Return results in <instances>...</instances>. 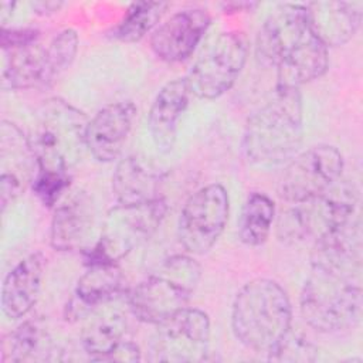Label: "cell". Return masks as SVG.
Returning <instances> with one entry per match:
<instances>
[{"label":"cell","mask_w":363,"mask_h":363,"mask_svg":"<svg viewBox=\"0 0 363 363\" xmlns=\"http://www.w3.org/2000/svg\"><path fill=\"white\" fill-rule=\"evenodd\" d=\"M96 210L92 197L77 190L55 206L51 220L50 241L58 251H75L84 248L94 233Z\"/></svg>","instance_id":"17"},{"label":"cell","mask_w":363,"mask_h":363,"mask_svg":"<svg viewBox=\"0 0 363 363\" xmlns=\"http://www.w3.org/2000/svg\"><path fill=\"white\" fill-rule=\"evenodd\" d=\"M275 217V204L265 193H251L242 207L238 221L240 240L250 245L258 247L269 237Z\"/></svg>","instance_id":"25"},{"label":"cell","mask_w":363,"mask_h":363,"mask_svg":"<svg viewBox=\"0 0 363 363\" xmlns=\"http://www.w3.org/2000/svg\"><path fill=\"white\" fill-rule=\"evenodd\" d=\"M1 48L4 88L28 89L51 84L47 45L40 41L37 30L1 28Z\"/></svg>","instance_id":"13"},{"label":"cell","mask_w":363,"mask_h":363,"mask_svg":"<svg viewBox=\"0 0 363 363\" xmlns=\"http://www.w3.org/2000/svg\"><path fill=\"white\" fill-rule=\"evenodd\" d=\"M357 203L354 184L339 179L320 196L296 203L282 213L278 220V237L284 242H299L306 238L315 242L359 218Z\"/></svg>","instance_id":"7"},{"label":"cell","mask_w":363,"mask_h":363,"mask_svg":"<svg viewBox=\"0 0 363 363\" xmlns=\"http://www.w3.org/2000/svg\"><path fill=\"white\" fill-rule=\"evenodd\" d=\"M257 57L275 68L278 85L298 88L322 77L329 65L328 47L309 26L305 4H281L257 34Z\"/></svg>","instance_id":"1"},{"label":"cell","mask_w":363,"mask_h":363,"mask_svg":"<svg viewBox=\"0 0 363 363\" xmlns=\"http://www.w3.org/2000/svg\"><path fill=\"white\" fill-rule=\"evenodd\" d=\"M44 275L41 254L23 258L4 278L1 286V309L9 319L26 316L38 299Z\"/></svg>","instance_id":"21"},{"label":"cell","mask_w":363,"mask_h":363,"mask_svg":"<svg viewBox=\"0 0 363 363\" xmlns=\"http://www.w3.org/2000/svg\"><path fill=\"white\" fill-rule=\"evenodd\" d=\"M121 286L122 272L116 262H88V269L79 277L74 296L67 306L68 316L78 319L95 306L109 302L121 291Z\"/></svg>","instance_id":"22"},{"label":"cell","mask_w":363,"mask_h":363,"mask_svg":"<svg viewBox=\"0 0 363 363\" xmlns=\"http://www.w3.org/2000/svg\"><path fill=\"white\" fill-rule=\"evenodd\" d=\"M163 173L139 156L122 159L112 174V190L121 204H140L163 199Z\"/></svg>","instance_id":"19"},{"label":"cell","mask_w":363,"mask_h":363,"mask_svg":"<svg viewBox=\"0 0 363 363\" xmlns=\"http://www.w3.org/2000/svg\"><path fill=\"white\" fill-rule=\"evenodd\" d=\"M311 28L326 47H339L350 41L362 21L359 3L313 1L305 4Z\"/></svg>","instance_id":"20"},{"label":"cell","mask_w":363,"mask_h":363,"mask_svg":"<svg viewBox=\"0 0 363 363\" xmlns=\"http://www.w3.org/2000/svg\"><path fill=\"white\" fill-rule=\"evenodd\" d=\"M169 4L163 1H135L132 3L113 30V35L125 43H135L150 33L162 20Z\"/></svg>","instance_id":"26"},{"label":"cell","mask_w":363,"mask_h":363,"mask_svg":"<svg viewBox=\"0 0 363 363\" xmlns=\"http://www.w3.org/2000/svg\"><path fill=\"white\" fill-rule=\"evenodd\" d=\"M30 6L35 10V13L38 14H50L54 11H58L60 7L62 6V3H57V1H34L30 3Z\"/></svg>","instance_id":"31"},{"label":"cell","mask_w":363,"mask_h":363,"mask_svg":"<svg viewBox=\"0 0 363 363\" xmlns=\"http://www.w3.org/2000/svg\"><path fill=\"white\" fill-rule=\"evenodd\" d=\"M136 106L130 101H121L104 106L88 121L85 145L99 162L116 160L132 130Z\"/></svg>","instance_id":"16"},{"label":"cell","mask_w":363,"mask_h":363,"mask_svg":"<svg viewBox=\"0 0 363 363\" xmlns=\"http://www.w3.org/2000/svg\"><path fill=\"white\" fill-rule=\"evenodd\" d=\"M140 359L139 347L132 342H122L108 357V362H136Z\"/></svg>","instance_id":"30"},{"label":"cell","mask_w":363,"mask_h":363,"mask_svg":"<svg viewBox=\"0 0 363 363\" xmlns=\"http://www.w3.org/2000/svg\"><path fill=\"white\" fill-rule=\"evenodd\" d=\"M166 210L164 199L140 204L118 203L108 211L101 237L88 252V261L118 262L155 234Z\"/></svg>","instance_id":"8"},{"label":"cell","mask_w":363,"mask_h":363,"mask_svg":"<svg viewBox=\"0 0 363 363\" xmlns=\"http://www.w3.org/2000/svg\"><path fill=\"white\" fill-rule=\"evenodd\" d=\"M303 138V109L298 88L277 86L274 95L247 121L242 149L259 166L288 163Z\"/></svg>","instance_id":"3"},{"label":"cell","mask_w":363,"mask_h":363,"mask_svg":"<svg viewBox=\"0 0 363 363\" xmlns=\"http://www.w3.org/2000/svg\"><path fill=\"white\" fill-rule=\"evenodd\" d=\"M248 55L242 31H224L210 40L184 77L190 95L216 99L227 92L241 74Z\"/></svg>","instance_id":"9"},{"label":"cell","mask_w":363,"mask_h":363,"mask_svg":"<svg viewBox=\"0 0 363 363\" xmlns=\"http://www.w3.org/2000/svg\"><path fill=\"white\" fill-rule=\"evenodd\" d=\"M360 264L312 255L311 271L301 291V313L325 333L356 326L362 313Z\"/></svg>","instance_id":"2"},{"label":"cell","mask_w":363,"mask_h":363,"mask_svg":"<svg viewBox=\"0 0 363 363\" xmlns=\"http://www.w3.org/2000/svg\"><path fill=\"white\" fill-rule=\"evenodd\" d=\"M0 203L1 210L14 201L37 173V160L26 136L17 125L3 122L0 130Z\"/></svg>","instance_id":"14"},{"label":"cell","mask_w":363,"mask_h":363,"mask_svg":"<svg viewBox=\"0 0 363 363\" xmlns=\"http://www.w3.org/2000/svg\"><path fill=\"white\" fill-rule=\"evenodd\" d=\"M291 301L277 281L251 279L234 298L231 309L234 336L252 352L269 353L291 330Z\"/></svg>","instance_id":"4"},{"label":"cell","mask_w":363,"mask_h":363,"mask_svg":"<svg viewBox=\"0 0 363 363\" xmlns=\"http://www.w3.org/2000/svg\"><path fill=\"white\" fill-rule=\"evenodd\" d=\"M68 183H69L68 174L37 170L33 180V189H34V193L45 206H52L58 201L61 194L65 191V189L68 187Z\"/></svg>","instance_id":"29"},{"label":"cell","mask_w":363,"mask_h":363,"mask_svg":"<svg viewBox=\"0 0 363 363\" xmlns=\"http://www.w3.org/2000/svg\"><path fill=\"white\" fill-rule=\"evenodd\" d=\"M318 347L305 336L289 330L285 337L268 353L274 362H313Z\"/></svg>","instance_id":"28"},{"label":"cell","mask_w":363,"mask_h":363,"mask_svg":"<svg viewBox=\"0 0 363 363\" xmlns=\"http://www.w3.org/2000/svg\"><path fill=\"white\" fill-rule=\"evenodd\" d=\"M78 50V35L74 30L65 28L60 31L47 44L48 72L51 82L61 75L74 61Z\"/></svg>","instance_id":"27"},{"label":"cell","mask_w":363,"mask_h":363,"mask_svg":"<svg viewBox=\"0 0 363 363\" xmlns=\"http://www.w3.org/2000/svg\"><path fill=\"white\" fill-rule=\"evenodd\" d=\"M150 342L152 362H201L210 345V319L206 312L186 306L156 325Z\"/></svg>","instance_id":"12"},{"label":"cell","mask_w":363,"mask_h":363,"mask_svg":"<svg viewBox=\"0 0 363 363\" xmlns=\"http://www.w3.org/2000/svg\"><path fill=\"white\" fill-rule=\"evenodd\" d=\"M230 211L228 193L218 183L194 191L184 203L177 235L183 248L191 255L208 252L223 234Z\"/></svg>","instance_id":"10"},{"label":"cell","mask_w":363,"mask_h":363,"mask_svg":"<svg viewBox=\"0 0 363 363\" xmlns=\"http://www.w3.org/2000/svg\"><path fill=\"white\" fill-rule=\"evenodd\" d=\"M126 319L121 311L105 308L96 312L81 332V346L91 360L106 357L123 342Z\"/></svg>","instance_id":"23"},{"label":"cell","mask_w":363,"mask_h":363,"mask_svg":"<svg viewBox=\"0 0 363 363\" xmlns=\"http://www.w3.org/2000/svg\"><path fill=\"white\" fill-rule=\"evenodd\" d=\"M200 265L190 255H172L140 281L129 295L132 313L157 325L184 309L199 284Z\"/></svg>","instance_id":"6"},{"label":"cell","mask_w":363,"mask_h":363,"mask_svg":"<svg viewBox=\"0 0 363 363\" xmlns=\"http://www.w3.org/2000/svg\"><path fill=\"white\" fill-rule=\"evenodd\" d=\"M343 156L332 145H318L296 153L286 164L278 184L282 200L296 204L320 196L342 176Z\"/></svg>","instance_id":"11"},{"label":"cell","mask_w":363,"mask_h":363,"mask_svg":"<svg viewBox=\"0 0 363 363\" xmlns=\"http://www.w3.org/2000/svg\"><path fill=\"white\" fill-rule=\"evenodd\" d=\"M52 343L40 320H26L1 342V363L48 360Z\"/></svg>","instance_id":"24"},{"label":"cell","mask_w":363,"mask_h":363,"mask_svg":"<svg viewBox=\"0 0 363 363\" xmlns=\"http://www.w3.org/2000/svg\"><path fill=\"white\" fill-rule=\"evenodd\" d=\"M210 21L208 13L201 9L176 11L153 30L150 48L163 61H183L193 54L206 34Z\"/></svg>","instance_id":"15"},{"label":"cell","mask_w":363,"mask_h":363,"mask_svg":"<svg viewBox=\"0 0 363 363\" xmlns=\"http://www.w3.org/2000/svg\"><path fill=\"white\" fill-rule=\"evenodd\" d=\"M88 119L61 98L41 104L33 118L28 142L37 160V170L68 174L79 160L85 145Z\"/></svg>","instance_id":"5"},{"label":"cell","mask_w":363,"mask_h":363,"mask_svg":"<svg viewBox=\"0 0 363 363\" xmlns=\"http://www.w3.org/2000/svg\"><path fill=\"white\" fill-rule=\"evenodd\" d=\"M189 99L190 91L184 78L169 81L156 94L149 111L147 128L152 142L162 153L173 149L179 121L189 105Z\"/></svg>","instance_id":"18"}]
</instances>
